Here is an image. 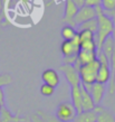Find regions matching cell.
<instances>
[{
    "instance_id": "6da1fadb",
    "label": "cell",
    "mask_w": 115,
    "mask_h": 122,
    "mask_svg": "<svg viewBox=\"0 0 115 122\" xmlns=\"http://www.w3.org/2000/svg\"><path fill=\"white\" fill-rule=\"evenodd\" d=\"M96 10V18H97V31L95 34V41H96V53L101 52V48L104 44V41L107 39L112 35L113 28H114V24H113V19L110 18L106 14H105L102 7L95 8Z\"/></svg>"
},
{
    "instance_id": "7a4b0ae2",
    "label": "cell",
    "mask_w": 115,
    "mask_h": 122,
    "mask_svg": "<svg viewBox=\"0 0 115 122\" xmlns=\"http://www.w3.org/2000/svg\"><path fill=\"white\" fill-rule=\"evenodd\" d=\"M98 67H100V61L98 59L79 67L78 74H79V78H81L82 84L91 85L96 82V75H97Z\"/></svg>"
},
{
    "instance_id": "3957f363",
    "label": "cell",
    "mask_w": 115,
    "mask_h": 122,
    "mask_svg": "<svg viewBox=\"0 0 115 122\" xmlns=\"http://www.w3.org/2000/svg\"><path fill=\"white\" fill-rule=\"evenodd\" d=\"M97 59L100 61V67H98V71H97L96 82L97 83H101V84H106L107 82H110L111 76H112L110 61L102 53L97 54Z\"/></svg>"
},
{
    "instance_id": "277c9868",
    "label": "cell",
    "mask_w": 115,
    "mask_h": 122,
    "mask_svg": "<svg viewBox=\"0 0 115 122\" xmlns=\"http://www.w3.org/2000/svg\"><path fill=\"white\" fill-rule=\"evenodd\" d=\"M77 112L71 102H62L56 109V119L60 122H73Z\"/></svg>"
},
{
    "instance_id": "5b68a950",
    "label": "cell",
    "mask_w": 115,
    "mask_h": 122,
    "mask_svg": "<svg viewBox=\"0 0 115 122\" xmlns=\"http://www.w3.org/2000/svg\"><path fill=\"white\" fill-rule=\"evenodd\" d=\"M79 51H81V47H79L78 35L73 41H64L60 45V53L63 54V58L77 56Z\"/></svg>"
},
{
    "instance_id": "8992f818",
    "label": "cell",
    "mask_w": 115,
    "mask_h": 122,
    "mask_svg": "<svg viewBox=\"0 0 115 122\" xmlns=\"http://www.w3.org/2000/svg\"><path fill=\"white\" fill-rule=\"evenodd\" d=\"M59 70L62 71L66 77V81L68 82V84L71 85V87L74 86H79L82 84L81 78H79V74H78V71L74 67V65H66L63 64L59 67Z\"/></svg>"
},
{
    "instance_id": "52a82bcc",
    "label": "cell",
    "mask_w": 115,
    "mask_h": 122,
    "mask_svg": "<svg viewBox=\"0 0 115 122\" xmlns=\"http://www.w3.org/2000/svg\"><path fill=\"white\" fill-rule=\"evenodd\" d=\"M96 10L95 8L92 7H87V6H84V7L79 8L77 11V14L74 18V24L75 26H79L81 24L85 21H88L91 19L96 18Z\"/></svg>"
},
{
    "instance_id": "ba28073f",
    "label": "cell",
    "mask_w": 115,
    "mask_h": 122,
    "mask_svg": "<svg viewBox=\"0 0 115 122\" xmlns=\"http://www.w3.org/2000/svg\"><path fill=\"white\" fill-rule=\"evenodd\" d=\"M79 8L73 2V0H65V10H64L63 21L67 22V25L72 27H76L74 24V18Z\"/></svg>"
},
{
    "instance_id": "9c48e42d",
    "label": "cell",
    "mask_w": 115,
    "mask_h": 122,
    "mask_svg": "<svg viewBox=\"0 0 115 122\" xmlns=\"http://www.w3.org/2000/svg\"><path fill=\"white\" fill-rule=\"evenodd\" d=\"M106 93V86L105 84H101L95 82L94 84H92L91 90H89V94L93 97V101L95 105H100L102 103V101L104 99V95Z\"/></svg>"
},
{
    "instance_id": "30bf717a",
    "label": "cell",
    "mask_w": 115,
    "mask_h": 122,
    "mask_svg": "<svg viewBox=\"0 0 115 122\" xmlns=\"http://www.w3.org/2000/svg\"><path fill=\"white\" fill-rule=\"evenodd\" d=\"M97 59V53L96 52H86V51H79L77 55V61L74 64V67L76 70H79V67L86 64H89Z\"/></svg>"
},
{
    "instance_id": "8fae6325",
    "label": "cell",
    "mask_w": 115,
    "mask_h": 122,
    "mask_svg": "<svg viewBox=\"0 0 115 122\" xmlns=\"http://www.w3.org/2000/svg\"><path fill=\"white\" fill-rule=\"evenodd\" d=\"M41 80L44 82V84L50 85V86H53L54 89L59 85V82H60L58 73H57L55 70H53V68H47V70H45L44 72L41 73Z\"/></svg>"
},
{
    "instance_id": "7c38bea8",
    "label": "cell",
    "mask_w": 115,
    "mask_h": 122,
    "mask_svg": "<svg viewBox=\"0 0 115 122\" xmlns=\"http://www.w3.org/2000/svg\"><path fill=\"white\" fill-rule=\"evenodd\" d=\"M71 97H72L71 103L74 105L76 112H77V113L83 112V110H82V92H81V85H79V86L71 87Z\"/></svg>"
},
{
    "instance_id": "4fadbf2b",
    "label": "cell",
    "mask_w": 115,
    "mask_h": 122,
    "mask_svg": "<svg viewBox=\"0 0 115 122\" xmlns=\"http://www.w3.org/2000/svg\"><path fill=\"white\" fill-rule=\"evenodd\" d=\"M94 111L96 112L97 114L96 122H115V115L107 109L102 107L100 105H96Z\"/></svg>"
},
{
    "instance_id": "5bb4252c",
    "label": "cell",
    "mask_w": 115,
    "mask_h": 122,
    "mask_svg": "<svg viewBox=\"0 0 115 122\" xmlns=\"http://www.w3.org/2000/svg\"><path fill=\"white\" fill-rule=\"evenodd\" d=\"M81 92H82V110L83 111H93L96 105L94 103L92 95L82 85H81Z\"/></svg>"
},
{
    "instance_id": "9a60e30c",
    "label": "cell",
    "mask_w": 115,
    "mask_h": 122,
    "mask_svg": "<svg viewBox=\"0 0 115 122\" xmlns=\"http://www.w3.org/2000/svg\"><path fill=\"white\" fill-rule=\"evenodd\" d=\"M114 49H115V41L113 39L112 36H110V37L104 41V44H103L102 48H101L100 53H102V54L110 61L112 55H113V53H114Z\"/></svg>"
},
{
    "instance_id": "2e32d148",
    "label": "cell",
    "mask_w": 115,
    "mask_h": 122,
    "mask_svg": "<svg viewBox=\"0 0 115 122\" xmlns=\"http://www.w3.org/2000/svg\"><path fill=\"white\" fill-rule=\"evenodd\" d=\"M97 114L94 111H83L81 113H77L76 118L73 122H96Z\"/></svg>"
},
{
    "instance_id": "e0dca14e",
    "label": "cell",
    "mask_w": 115,
    "mask_h": 122,
    "mask_svg": "<svg viewBox=\"0 0 115 122\" xmlns=\"http://www.w3.org/2000/svg\"><path fill=\"white\" fill-rule=\"evenodd\" d=\"M60 35L63 37L64 41H73L76 36H77V30L75 29L74 27L69 26V25H65L62 28Z\"/></svg>"
},
{
    "instance_id": "ac0fdd59",
    "label": "cell",
    "mask_w": 115,
    "mask_h": 122,
    "mask_svg": "<svg viewBox=\"0 0 115 122\" xmlns=\"http://www.w3.org/2000/svg\"><path fill=\"white\" fill-rule=\"evenodd\" d=\"M78 27L77 31H82V30H88V31H92V33L96 34L97 31V18L91 19L88 21H85L81 24Z\"/></svg>"
},
{
    "instance_id": "d6986e66",
    "label": "cell",
    "mask_w": 115,
    "mask_h": 122,
    "mask_svg": "<svg viewBox=\"0 0 115 122\" xmlns=\"http://www.w3.org/2000/svg\"><path fill=\"white\" fill-rule=\"evenodd\" d=\"M18 119L19 117H15L7 107H1V110H0V122H14Z\"/></svg>"
},
{
    "instance_id": "ffe728a7",
    "label": "cell",
    "mask_w": 115,
    "mask_h": 122,
    "mask_svg": "<svg viewBox=\"0 0 115 122\" xmlns=\"http://www.w3.org/2000/svg\"><path fill=\"white\" fill-rule=\"evenodd\" d=\"M79 47H81V51H86V52H96L97 49L95 39L79 41Z\"/></svg>"
},
{
    "instance_id": "44dd1931",
    "label": "cell",
    "mask_w": 115,
    "mask_h": 122,
    "mask_svg": "<svg viewBox=\"0 0 115 122\" xmlns=\"http://www.w3.org/2000/svg\"><path fill=\"white\" fill-rule=\"evenodd\" d=\"M101 7H102L105 14L111 12L115 9V0H102Z\"/></svg>"
},
{
    "instance_id": "7402d4cb",
    "label": "cell",
    "mask_w": 115,
    "mask_h": 122,
    "mask_svg": "<svg viewBox=\"0 0 115 122\" xmlns=\"http://www.w3.org/2000/svg\"><path fill=\"white\" fill-rule=\"evenodd\" d=\"M37 115L45 122H60L59 120L56 119V117H53V115L48 114V113H46V112H44V111H38Z\"/></svg>"
},
{
    "instance_id": "603a6c76",
    "label": "cell",
    "mask_w": 115,
    "mask_h": 122,
    "mask_svg": "<svg viewBox=\"0 0 115 122\" xmlns=\"http://www.w3.org/2000/svg\"><path fill=\"white\" fill-rule=\"evenodd\" d=\"M55 92V89L50 86V85H47V84H43L40 86V94L43 96H52Z\"/></svg>"
},
{
    "instance_id": "cb8c5ba5",
    "label": "cell",
    "mask_w": 115,
    "mask_h": 122,
    "mask_svg": "<svg viewBox=\"0 0 115 122\" xmlns=\"http://www.w3.org/2000/svg\"><path fill=\"white\" fill-rule=\"evenodd\" d=\"M101 4H102V0H85V6L87 7L97 8L101 7Z\"/></svg>"
},
{
    "instance_id": "d4e9b609",
    "label": "cell",
    "mask_w": 115,
    "mask_h": 122,
    "mask_svg": "<svg viewBox=\"0 0 115 122\" xmlns=\"http://www.w3.org/2000/svg\"><path fill=\"white\" fill-rule=\"evenodd\" d=\"M110 66H111L112 73H114L115 72V49H114V53H113L111 59H110Z\"/></svg>"
},
{
    "instance_id": "484cf974",
    "label": "cell",
    "mask_w": 115,
    "mask_h": 122,
    "mask_svg": "<svg viewBox=\"0 0 115 122\" xmlns=\"http://www.w3.org/2000/svg\"><path fill=\"white\" fill-rule=\"evenodd\" d=\"M73 2H74L78 8H82L85 6V0H73Z\"/></svg>"
},
{
    "instance_id": "4316f807",
    "label": "cell",
    "mask_w": 115,
    "mask_h": 122,
    "mask_svg": "<svg viewBox=\"0 0 115 122\" xmlns=\"http://www.w3.org/2000/svg\"><path fill=\"white\" fill-rule=\"evenodd\" d=\"M106 15H107L108 17H110V18L114 19V18H115V9H114V10H113V11H111V12H107Z\"/></svg>"
},
{
    "instance_id": "83f0119b",
    "label": "cell",
    "mask_w": 115,
    "mask_h": 122,
    "mask_svg": "<svg viewBox=\"0 0 115 122\" xmlns=\"http://www.w3.org/2000/svg\"><path fill=\"white\" fill-rule=\"evenodd\" d=\"M113 24H114V28H113V31H112V37H113V39L115 41V18L113 19Z\"/></svg>"
},
{
    "instance_id": "f1b7e54d",
    "label": "cell",
    "mask_w": 115,
    "mask_h": 122,
    "mask_svg": "<svg viewBox=\"0 0 115 122\" xmlns=\"http://www.w3.org/2000/svg\"><path fill=\"white\" fill-rule=\"evenodd\" d=\"M1 11H2V4L0 2V18H1Z\"/></svg>"
},
{
    "instance_id": "f546056e",
    "label": "cell",
    "mask_w": 115,
    "mask_h": 122,
    "mask_svg": "<svg viewBox=\"0 0 115 122\" xmlns=\"http://www.w3.org/2000/svg\"><path fill=\"white\" fill-rule=\"evenodd\" d=\"M14 122H22V118H19L18 120H16V121H14Z\"/></svg>"
},
{
    "instance_id": "4dcf8cb0",
    "label": "cell",
    "mask_w": 115,
    "mask_h": 122,
    "mask_svg": "<svg viewBox=\"0 0 115 122\" xmlns=\"http://www.w3.org/2000/svg\"><path fill=\"white\" fill-rule=\"evenodd\" d=\"M5 1H6V0H1V2H5Z\"/></svg>"
}]
</instances>
